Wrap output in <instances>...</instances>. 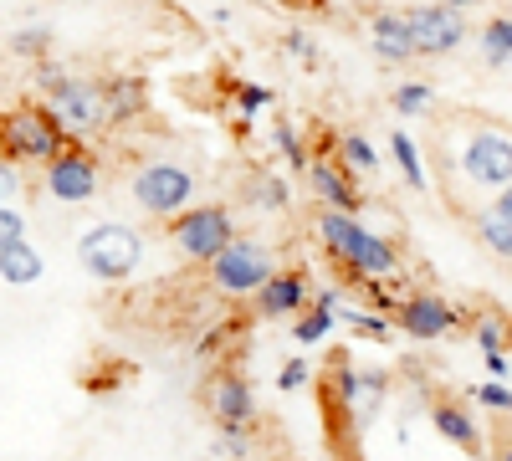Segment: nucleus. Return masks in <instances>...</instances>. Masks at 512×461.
<instances>
[{
	"label": "nucleus",
	"mask_w": 512,
	"mask_h": 461,
	"mask_svg": "<svg viewBox=\"0 0 512 461\" xmlns=\"http://www.w3.org/2000/svg\"><path fill=\"white\" fill-rule=\"evenodd\" d=\"M333 313L344 318V323L359 333V339H374V344H384V339H390V328H395L379 308H333Z\"/></svg>",
	"instance_id": "nucleus-25"
},
{
	"label": "nucleus",
	"mask_w": 512,
	"mask_h": 461,
	"mask_svg": "<svg viewBox=\"0 0 512 461\" xmlns=\"http://www.w3.org/2000/svg\"><path fill=\"white\" fill-rule=\"evenodd\" d=\"M41 272H47V257H41V251H36L26 236H16V241L0 246V282L31 287V282H41Z\"/></svg>",
	"instance_id": "nucleus-18"
},
{
	"label": "nucleus",
	"mask_w": 512,
	"mask_h": 461,
	"mask_svg": "<svg viewBox=\"0 0 512 461\" xmlns=\"http://www.w3.org/2000/svg\"><path fill=\"white\" fill-rule=\"evenodd\" d=\"M395 323H400L405 339L436 344L461 323V308L451 298H441V292H405V298L395 303Z\"/></svg>",
	"instance_id": "nucleus-11"
},
{
	"label": "nucleus",
	"mask_w": 512,
	"mask_h": 461,
	"mask_svg": "<svg viewBox=\"0 0 512 461\" xmlns=\"http://www.w3.org/2000/svg\"><path fill=\"white\" fill-rule=\"evenodd\" d=\"M287 323H292V339L303 344V349H313V344H328V339H333V323H338V313H333V308L308 303V308H297Z\"/></svg>",
	"instance_id": "nucleus-20"
},
{
	"label": "nucleus",
	"mask_w": 512,
	"mask_h": 461,
	"mask_svg": "<svg viewBox=\"0 0 512 461\" xmlns=\"http://www.w3.org/2000/svg\"><path fill=\"white\" fill-rule=\"evenodd\" d=\"M461 175L482 185V190H502L512 185V139L502 123H482V129L466 134L461 144Z\"/></svg>",
	"instance_id": "nucleus-9"
},
{
	"label": "nucleus",
	"mask_w": 512,
	"mask_h": 461,
	"mask_svg": "<svg viewBox=\"0 0 512 461\" xmlns=\"http://www.w3.org/2000/svg\"><path fill=\"white\" fill-rule=\"evenodd\" d=\"M308 185H313V195L323 200V205H333V211H359V185H354V175L344 170V164H328V159H308Z\"/></svg>",
	"instance_id": "nucleus-14"
},
{
	"label": "nucleus",
	"mask_w": 512,
	"mask_h": 461,
	"mask_svg": "<svg viewBox=\"0 0 512 461\" xmlns=\"http://www.w3.org/2000/svg\"><path fill=\"white\" fill-rule=\"evenodd\" d=\"M369 52L379 62H410L415 57V41H410V26L400 11H379L369 21Z\"/></svg>",
	"instance_id": "nucleus-16"
},
{
	"label": "nucleus",
	"mask_w": 512,
	"mask_h": 461,
	"mask_svg": "<svg viewBox=\"0 0 512 461\" xmlns=\"http://www.w3.org/2000/svg\"><path fill=\"white\" fill-rule=\"evenodd\" d=\"M390 103H395L400 118H425L436 108V93H431V82H400V88L390 93Z\"/></svg>",
	"instance_id": "nucleus-24"
},
{
	"label": "nucleus",
	"mask_w": 512,
	"mask_h": 461,
	"mask_svg": "<svg viewBox=\"0 0 512 461\" xmlns=\"http://www.w3.org/2000/svg\"><path fill=\"white\" fill-rule=\"evenodd\" d=\"M502 333H507V328H502V318H497V313H482V318H477V328H472V339H477V349L487 354V349H502Z\"/></svg>",
	"instance_id": "nucleus-31"
},
{
	"label": "nucleus",
	"mask_w": 512,
	"mask_h": 461,
	"mask_svg": "<svg viewBox=\"0 0 512 461\" xmlns=\"http://www.w3.org/2000/svg\"><path fill=\"white\" fill-rule=\"evenodd\" d=\"M477 231H482V241L492 246L497 262L512 257V190H507V185L492 190V200L477 211Z\"/></svg>",
	"instance_id": "nucleus-15"
},
{
	"label": "nucleus",
	"mask_w": 512,
	"mask_h": 461,
	"mask_svg": "<svg viewBox=\"0 0 512 461\" xmlns=\"http://www.w3.org/2000/svg\"><path fill=\"white\" fill-rule=\"evenodd\" d=\"M415 41V57H451L466 41V11L446 6V0H425V6L400 11Z\"/></svg>",
	"instance_id": "nucleus-10"
},
{
	"label": "nucleus",
	"mask_w": 512,
	"mask_h": 461,
	"mask_svg": "<svg viewBox=\"0 0 512 461\" xmlns=\"http://www.w3.org/2000/svg\"><path fill=\"white\" fill-rule=\"evenodd\" d=\"M318 241L333 262H344L354 277H395L400 272V251L395 241L374 236L364 221H354V211H333V205H323L318 216Z\"/></svg>",
	"instance_id": "nucleus-1"
},
{
	"label": "nucleus",
	"mask_w": 512,
	"mask_h": 461,
	"mask_svg": "<svg viewBox=\"0 0 512 461\" xmlns=\"http://www.w3.org/2000/svg\"><path fill=\"white\" fill-rule=\"evenodd\" d=\"M41 103L52 108V118L62 123V134H67V144H82L88 134H98L103 129V82H93V77H77V72H62L47 93H41Z\"/></svg>",
	"instance_id": "nucleus-6"
},
{
	"label": "nucleus",
	"mask_w": 512,
	"mask_h": 461,
	"mask_svg": "<svg viewBox=\"0 0 512 461\" xmlns=\"http://www.w3.org/2000/svg\"><path fill=\"white\" fill-rule=\"evenodd\" d=\"M482 62L492 72H507V62H512V21H507V11H497L482 26Z\"/></svg>",
	"instance_id": "nucleus-22"
},
{
	"label": "nucleus",
	"mask_w": 512,
	"mask_h": 461,
	"mask_svg": "<svg viewBox=\"0 0 512 461\" xmlns=\"http://www.w3.org/2000/svg\"><path fill=\"white\" fill-rule=\"evenodd\" d=\"M431 426H436L441 441H451V446L466 451V456H482V451H487L482 421H477L466 405H456V400H436V405H431Z\"/></svg>",
	"instance_id": "nucleus-13"
},
{
	"label": "nucleus",
	"mask_w": 512,
	"mask_h": 461,
	"mask_svg": "<svg viewBox=\"0 0 512 461\" xmlns=\"http://www.w3.org/2000/svg\"><path fill=\"white\" fill-rule=\"evenodd\" d=\"M169 241H175V251H180V257L185 262H210V257H216V251L236 236V216L226 211V205H185V211H175V216H169Z\"/></svg>",
	"instance_id": "nucleus-7"
},
{
	"label": "nucleus",
	"mask_w": 512,
	"mask_h": 461,
	"mask_svg": "<svg viewBox=\"0 0 512 461\" xmlns=\"http://www.w3.org/2000/svg\"><path fill=\"white\" fill-rule=\"evenodd\" d=\"M338 159H344V170L359 180V175H379V149L369 144V134H344L338 139Z\"/></svg>",
	"instance_id": "nucleus-23"
},
{
	"label": "nucleus",
	"mask_w": 512,
	"mask_h": 461,
	"mask_svg": "<svg viewBox=\"0 0 512 461\" xmlns=\"http://www.w3.org/2000/svg\"><path fill=\"white\" fill-rule=\"evenodd\" d=\"M210 405H216L221 426H251L256 421V390H251V380H241V374H221Z\"/></svg>",
	"instance_id": "nucleus-17"
},
{
	"label": "nucleus",
	"mask_w": 512,
	"mask_h": 461,
	"mask_svg": "<svg viewBox=\"0 0 512 461\" xmlns=\"http://www.w3.org/2000/svg\"><path fill=\"white\" fill-rule=\"evenodd\" d=\"M390 154H395V164H400V175H405V185L415 190V195H425L431 190V175H425V159H420V144L400 129V134H390Z\"/></svg>",
	"instance_id": "nucleus-21"
},
{
	"label": "nucleus",
	"mask_w": 512,
	"mask_h": 461,
	"mask_svg": "<svg viewBox=\"0 0 512 461\" xmlns=\"http://www.w3.org/2000/svg\"><path fill=\"white\" fill-rule=\"evenodd\" d=\"M36 62H41V67H36V93H47L52 82L62 77V67H57V62H47V57H36Z\"/></svg>",
	"instance_id": "nucleus-37"
},
{
	"label": "nucleus",
	"mask_w": 512,
	"mask_h": 461,
	"mask_svg": "<svg viewBox=\"0 0 512 461\" xmlns=\"http://www.w3.org/2000/svg\"><path fill=\"white\" fill-rule=\"evenodd\" d=\"M47 47H52V31H47V26H21V31L11 36V52L26 57V62L47 57Z\"/></svg>",
	"instance_id": "nucleus-28"
},
{
	"label": "nucleus",
	"mask_w": 512,
	"mask_h": 461,
	"mask_svg": "<svg viewBox=\"0 0 512 461\" xmlns=\"http://www.w3.org/2000/svg\"><path fill=\"white\" fill-rule=\"evenodd\" d=\"M308 277L303 272H272L262 287L251 292V308H256V318H292L297 308H308Z\"/></svg>",
	"instance_id": "nucleus-12"
},
{
	"label": "nucleus",
	"mask_w": 512,
	"mask_h": 461,
	"mask_svg": "<svg viewBox=\"0 0 512 461\" xmlns=\"http://www.w3.org/2000/svg\"><path fill=\"white\" fill-rule=\"evenodd\" d=\"M282 47H287V52H292L297 62H313V57H318V41H313L308 31H297V26H292V31L282 36Z\"/></svg>",
	"instance_id": "nucleus-34"
},
{
	"label": "nucleus",
	"mask_w": 512,
	"mask_h": 461,
	"mask_svg": "<svg viewBox=\"0 0 512 461\" xmlns=\"http://www.w3.org/2000/svg\"><path fill=\"white\" fill-rule=\"evenodd\" d=\"M16 236H26V216L16 211L11 200H0V246H6V241H16Z\"/></svg>",
	"instance_id": "nucleus-33"
},
{
	"label": "nucleus",
	"mask_w": 512,
	"mask_h": 461,
	"mask_svg": "<svg viewBox=\"0 0 512 461\" xmlns=\"http://www.w3.org/2000/svg\"><path fill=\"white\" fill-rule=\"evenodd\" d=\"M272 149L292 164V175H303V170H308V149H303V139H297L292 123H277V129H272Z\"/></svg>",
	"instance_id": "nucleus-26"
},
{
	"label": "nucleus",
	"mask_w": 512,
	"mask_h": 461,
	"mask_svg": "<svg viewBox=\"0 0 512 461\" xmlns=\"http://www.w3.org/2000/svg\"><path fill=\"white\" fill-rule=\"evenodd\" d=\"M62 144L67 134L47 103H16L11 113H0V154L11 164H47Z\"/></svg>",
	"instance_id": "nucleus-3"
},
{
	"label": "nucleus",
	"mask_w": 512,
	"mask_h": 461,
	"mask_svg": "<svg viewBox=\"0 0 512 461\" xmlns=\"http://www.w3.org/2000/svg\"><path fill=\"white\" fill-rule=\"evenodd\" d=\"M21 195V175H16V164L0 154V200H16Z\"/></svg>",
	"instance_id": "nucleus-35"
},
{
	"label": "nucleus",
	"mask_w": 512,
	"mask_h": 461,
	"mask_svg": "<svg viewBox=\"0 0 512 461\" xmlns=\"http://www.w3.org/2000/svg\"><path fill=\"white\" fill-rule=\"evenodd\" d=\"M487 374H492V380H512V364H507V349H487Z\"/></svg>",
	"instance_id": "nucleus-36"
},
{
	"label": "nucleus",
	"mask_w": 512,
	"mask_h": 461,
	"mask_svg": "<svg viewBox=\"0 0 512 461\" xmlns=\"http://www.w3.org/2000/svg\"><path fill=\"white\" fill-rule=\"evenodd\" d=\"M205 272H210V287H216L221 298H251V292L277 272V251L256 236H231L216 257L205 262Z\"/></svg>",
	"instance_id": "nucleus-4"
},
{
	"label": "nucleus",
	"mask_w": 512,
	"mask_h": 461,
	"mask_svg": "<svg viewBox=\"0 0 512 461\" xmlns=\"http://www.w3.org/2000/svg\"><path fill=\"white\" fill-rule=\"evenodd\" d=\"M195 170L190 164H180V159H144L139 170H134V180H128V195H134V205L144 216H175V211H185V205L195 200Z\"/></svg>",
	"instance_id": "nucleus-5"
},
{
	"label": "nucleus",
	"mask_w": 512,
	"mask_h": 461,
	"mask_svg": "<svg viewBox=\"0 0 512 461\" xmlns=\"http://www.w3.org/2000/svg\"><path fill=\"white\" fill-rule=\"evenodd\" d=\"M251 200L262 205V211H287V205H292V190H287L282 175H262V180H256V190H251Z\"/></svg>",
	"instance_id": "nucleus-27"
},
{
	"label": "nucleus",
	"mask_w": 512,
	"mask_h": 461,
	"mask_svg": "<svg viewBox=\"0 0 512 461\" xmlns=\"http://www.w3.org/2000/svg\"><path fill=\"white\" fill-rule=\"evenodd\" d=\"M477 400H482L492 415H507V410H512V390H507V380H492V374L477 385Z\"/></svg>",
	"instance_id": "nucleus-30"
},
{
	"label": "nucleus",
	"mask_w": 512,
	"mask_h": 461,
	"mask_svg": "<svg viewBox=\"0 0 512 461\" xmlns=\"http://www.w3.org/2000/svg\"><path fill=\"white\" fill-rule=\"evenodd\" d=\"M446 6H456V11H477V6H487V0H446Z\"/></svg>",
	"instance_id": "nucleus-39"
},
{
	"label": "nucleus",
	"mask_w": 512,
	"mask_h": 461,
	"mask_svg": "<svg viewBox=\"0 0 512 461\" xmlns=\"http://www.w3.org/2000/svg\"><path fill=\"white\" fill-rule=\"evenodd\" d=\"M308 374H313V369H308V359H287V364L277 369V390H282V395L303 390V385H308Z\"/></svg>",
	"instance_id": "nucleus-32"
},
{
	"label": "nucleus",
	"mask_w": 512,
	"mask_h": 461,
	"mask_svg": "<svg viewBox=\"0 0 512 461\" xmlns=\"http://www.w3.org/2000/svg\"><path fill=\"white\" fill-rule=\"evenodd\" d=\"M272 103H277V93H272V88H262V82H246V88L236 93V108H241V118H246V123H251L256 113H262V108H272Z\"/></svg>",
	"instance_id": "nucleus-29"
},
{
	"label": "nucleus",
	"mask_w": 512,
	"mask_h": 461,
	"mask_svg": "<svg viewBox=\"0 0 512 461\" xmlns=\"http://www.w3.org/2000/svg\"><path fill=\"white\" fill-rule=\"evenodd\" d=\"M149 108V88L139 77H113L103 82V118L108 123H134Z\"/></svg>",
	"instance_id": "nucleus-19"
},
{
	"label": "nucleus",
	"mask_w": 512,
	"mask_h": 461,
	"mask_svg": "<svg viewBox=\"0 0 512 461\" xmlns=\"http://www.w3.org/2000/svg\"><path fill=\"white\" fill-rule=\"evenodd\" d=\"M77 262L98 282H128L144 267V236H139V226L103 221V226L77 236Z\"/></svg>",
	"instance_id": "nucleus-2"
},
{
	"label": "nucleus",
	"mask_w": 512,
	"mask_h": 461,
	"mask_svg": "<svg viewBox=\"0 0 512 461\" xmlns=\"http://www.w3.org/2000/svg\"><path fill=\"white\" fill-rule=\"evenodd\" d=\"M226 436H221V451H231V456H246V436H241V426H221Z\"/></svg>",
	"instance_id": "nucleus-38"
},
{
	"label": "nucleus",
	"mask_w": 512,
	"mask_h": 461,
	"mask_svg": "<svg viewBox=\"0 0 512 461\" xmlns=\"http://www.w3.org/2000/svg\"><path fill=\"white\" fill-rule=\"evenodd\" d=\"M41 185H47V195L62 200V205H88L103 190V170L82 144H62L47 164H41Z\"/></svg>",
	"instance_id": "nucleus-8"
}]
</instances>
